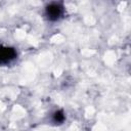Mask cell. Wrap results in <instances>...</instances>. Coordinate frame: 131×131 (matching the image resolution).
<instances>
[{"label": "cell", "mask_w": 131, "mask_h": 131, "mask_svg": "<svg viewBox=\"0 0 131 131\" xmlns=\"http://www.w3.org/2000/svg\"><path fill=\"white\" fill-rule=\"evenodd\" d=\"M66 15V7L63 2L52 1L44 6V17L50 23H56Z\"/></svg>", "instance_id": "obj_1"}, {"label": "cell", "mask_w": 131, "mask_h": 131, "mask_svg": "<svg viewBox=\"0 0 131 131\" xmlns=\"http://www.w3.org/2000/svg\"><path fill=\"white\" fill-rule=\"evenodd\" d=\"M17 58V50L8 45L0 44V66H8Z\"/></svg>", "instance_id": "obj_2"}, {"label": "cell", "mask_w": 131, "mask_h": 131, "mask_svg": "<svg viewBox=\"0 0 131 131\" xmlns=\"http://www.w3.org/2000/svg\"><path fill=\"white\" fill-rule=\"evenodd\" d=\"M66 121V114L63 110H56L51 115V122L55 125H61Z\"/></svg>", "instance_id": "obj_3"}]
</instances>
